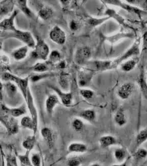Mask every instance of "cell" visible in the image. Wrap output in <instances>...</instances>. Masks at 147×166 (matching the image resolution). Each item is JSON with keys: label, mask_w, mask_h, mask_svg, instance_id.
I'll use <instances>...</instances> for the list:
<instances>
[{"label": "cell", "mask_w": 147, "mask_h": 166, "mask_svg": "<svg viewBox=\"0 0 147 166\" xmlns=\"http://www.w3.org/2000/svg\"><path fill=\"white\" fill-rule=\"evenodd\" d=\"M84 161V158L80 156H74L72 157L67 160L68 166H80L82 161Z\"/></svg>", "instance_id": "f35d334b"}, {"label": "cell", "mask_w": 147, "mask_h": 166, "mask_svg": "<svg viewBox=\"0 0 147 166\" xmlns=\"http://www.w3.org/2000/svg\"><path fill=\"white\" fill-rule=\"evenodd\" d=\"M3 87L5 88L8 96L11 99L14 98L18 93V86L11 81H8L3 84Z\"/></svg>", "instance_id": "4316f807"}, {"label": "cell", "mask_w": 147, "mask_h": 166, "mask_svg": "<svg viewBox=\"0 0 147 166\" xmlns=\"http://www.w3.org/2000/svg\"><path fill=\"white\" fill-rule=\"evenodd\" d=\"M34 72L37 73H44L49 70V65L46 63H37L32 68Z\"/></svg>", "instance_id": "d6a6232c"}, {"label": "cell", "mask_w": 147, "mask_h": 166, "mask_svg": "<svg viewBox=\"0 0 147 166\" xmlns=\"http://www.w3.org/2000/svg\"><path fill=\"white\" fill-rule=\"evenodd\" d=\"M143 39V49L145 50L147 49V32L144 34L142 37Z\"/></svg>", "instance_id": "681fc988"}, {"label": "cell", "mask_w": 147, "mask_h": 166, "mask_svg": "<svg viewBox=\"0 0 147 166\" xmlns=\"http://www.w3.org/2000/svg\"><path fill=\"white\" fill-rule=\"evenodd\" d=\"M49 87L57 94L59 99L61 100V103H62L64 106H70L72 103L73 96L72 94L71 93H64L63 91L61 90L59 88H58L57 86L54 85H49Z\"/></svg>", "instance_id": "30bf717a"}, {"label": "cell", "mask_w": 147, "mask_h": 166, "mask_svg": "<svg viewBox=\"0 0 147 166\" xmlns=\"http://www.w3.org/2000/svg\"><path fill=\"white\" fill-rule=\"evenodd\" d=\"M79 23H78L75 20H72V21L69 23V28L72 31H76L79 29Z\"/></svg>", "instance_id": "7dc6e473"}, {"label": "cell", "mask_w": 147, "mask_h": 166, "mask_svg": "<svg viewBox=\"0 0 147 166\" xmlns=\"http://www.w3.org/2000/svg\"><path fill=\"white\" fill-rule=\"evenodd\" d=\"M15 3L13 1H1L0 3V15L3 16L8 15L9 12H11L13 9Z\"/></svg>", "instance_id": "d6986e66"}, {"label": "cell", "mask_w": 147, "mask_h": 166, "mask_svg": "<svg viewBox=\"0 0 147 166\" xmlns=\"http://www.w3.org/2000/svg\"><path fill=\"white\" fill-rule=\"evenodd\" d=\"M138 84L143 96L145 97V99L147 100V81L146 79L145 70L143 69V67H142L141 70H140V73L138 78Z\"/></svg>", "instance_id": "e0dca14e"}, {"label": "cell", "mask_w": 147, "mask_h": 166, "mask_svg": "<svg viewBox=\"0 0 147 166\" xmlns=\"http://www.w3.org/2000/svg\"><path fill=\"white\" fill-rule=\"evenodd\" d=\"M50 40L58 45H64L66 41V34L59 26H54L49 33Z\"/></svg>", "instance_id": "52a82bcc"}, {"label": "cell", "mask_w": 147, "mask_h": 166, "mask_svg": "<svg viewBox=\"0 0 147 166\" xmlns=\"http://www.w3.org/2000/svg\"><path fill=\"white\" fill-rule=\"evenodd\" d=\"M72 126L73 129L76 132H81L84 128V124L82 121L78 118H75L73 120L72 122Z\"/></svg>", "instance_id": "60d3db41"}, {"label": "cell", "mask_w": 147, "mask_h": 166, "mask_svg": "<svg viewBox=\"0 0 147 166\" xmlns=\"http://www.w3.org/2000/svg\"><path fill=\"white\" fill-rule=\"evenodd\" d=\"M103 3H105V4H109L111 5H116L119 6L123 9L126 11H127L129 13H135L136 14L140 15L141 13H144L145 11H142V10L139 9L136 7L133 6L131 5L128 4L127 3H124L121 1H119V0H105V1H101Z\"/></svg>", "instance_id": "ba28073f"}, {"label": "cell", "mask_w": 147, "mask_h": 166, "mask_svg": "<svg viewBox=\"0 0 147 166\" xmlns=\"http://www.w3.org/2000/svg\"><path fill=\"white\" fill-rule=\"evenodd\" d=\"M126 162H125V163H123L121 164H119V165H113L112 166H126Z\"/></svg>", "instance_id": "f907efd6"}, {"label": "cell", "mask_w": 147, "mask_h": 166, "mask_svg": "<svg viewBox=\"0 0 147 166\" xmlns=\"http://www.w3.org/2000/svg\"><path fill=\"white\" fill-rule=\"evenodd\" d=\"M133 37L132 34L131 33H118L114 36H112L110 37H106L105 39L111 43H114L115 42L117 41L118 40H119L121 38H125V37H128V38H130V37Z\"/></svg>", "instance_id": "74e56055"}, {"label": "cell", "mask_w": 147, "mask_h": 166, "mask_svg": "<svg viewBox=\"0 0 147 166\" xmlns=\"http://www.w3.org/2000/svg\"><path fill=\"white\" fill-rule=\"evenodd\" d=\"M94 69L97 71H105L113 69L112 60H96L92 62Z\"/></svg>", "instance_id": "2e32d148"}, {"label": "cell", "mask_w": 147, "mask_h": 166, "mask_svg": "<svg viewBox=\"0 0 147 166\" xmlns=\"http://www.w3.org/2000/svg\"><path fill=\"white\" fill-rule=\"evenodd\" d=\"M2 79L3 80L7 81V82L11 81L13 83H15L19 88V89L21 90L24 99H25V101L27 102V93H28V91L29 90L28 78L22 79V78L13 75V74L9 73H3L2 74Z\"/></svg>", "instance_id": "277c9868"}, {"label": "cell", "mask_w": 147, "mask_h": 166, "mask_svg": "<svg viewBox=\"0 0 147 166\" xmlns=\"http://www.w3.org/2000/svg\"><path fill=\"white\" fill-rule=\"evenodd\" d=\"M139 61V58L137 57H133L131 59L126 60V62L121 65V70L124 72L128 73L134 69V68L137 65Z\"/></svg>", "instance_id": "cb8c5ba5"}, {"label": "cell", "mask_w": 147, "mask_h": 166, "mask_svg": "<svg viewBox=\"0 0 147 166\" xmlns=\"http://www.w3.org/2000/svg\"><path fill=\"white\" fill-rule=\"evenodd\" d=\"M105 15L109 17V18H113L119 23V24H121L125 27L127 26V25L126 24V23L125 21L124 18L119 14H118L114 9L107 8L105 11Z\"/></svg>", "instance_id": "ffe728a7"}, {"label": "cell", "mask_w": 147, "mask_h": 166, "mask_svg": "<svg viewBox=\"0 0 147 166\" xmlns=\"http://www.w3.org/2000/svg\"><path fill=\"white\" fill-rule=\"evenodd\" d=\"M26 103L27 104V107L29 109V111L31 114V118L34 121V123H35V126L36 129L37 130V123H38V120H37V110L35 106V104H34L33 99L31 93H30V89L28 91V93H27V100Z\"/></svg>", "instance_id": "4fadbf2b"}, {"label": "cell", "mask_w": 147, "mask_h": 166, "mask_svg": "<svg viewBox=\"0 0 147 166\" xmlns=\"http://www.w3.org/2000/svg\"><path fill=\"white\" fill-rule=\"evenodd\" d=\"M115 158L118 161H123L126 156V152L123 148H119L115 151Z\"/></svg>", "instance_id": "b9f144b4"}, {"label": "cell", "mask_w": 147, "mask_h": 166, "mask_svg": "<svg viewBox=\"0 0 147 166\" xmlns=\"http://www.w3.org/2000/svg\"><path fill=\"white\" fill-rule=\"evenodd\" d=\"M29 47L25 45L23 47H20V48L15 50L12 53V56L15 60L19 61V60H22L25 58L27 55V53H28Z\"/></svg>", "instance_id": "7402d4cb"}, {"label": "cell", "mask_w": 147, "mask_h": 166, "mask_svg": "<svg viewBox=\"0 0 147 166\" xmlns=\"http://www.w3.org/2000/svg\"><path fill=\"white\" fill-rule=\"evenodd\" d=\"M146 140H147V127L142 130L138 134L137 136H136V144L139 145L141 144H142L143 142H145Z\"/></svg>", "instance_id": "ab89813d"}, {"label": "cell", "mask_w": 147, "mask_h": 166, "mask_svg": "<svg viewBox=\"0 0 147 166\" xmlns=\"http://www.w3.org/2000/svg\"><path fill=\"white\" fill-rule=\"evenodd\" d=\"M115 122L119 126H123L126 124V115L125 114L124 109L123 108H119L115 116Z\"/></svg>", "instance_id": "484cf974"}, {"label": "cell", "mask_w": 147, "mask_h": 166, "mask_svg": "<svg viewBox=\"0 0 147 166\" xmlns=\"http://www.w3.org/2000/svg\"><path fill=\"white\" fill-rule=\"evenodd\" d=\"M17 3H18V5L20 10L27 17L32 19H35V13L32 11V10L27 5V1H26V0H19V1H17Z\"/></svg>", "instance_id": "ac0fdd59"}, {"label": "cell", "mask_w": 147, "mask_h": 166, "mask_svg": "<svg viewBox=\"0 0 147 166\" xmlns=\"http://www.w3.org/2000/svg\"><path fill=\"white\" fill-rule=\"evenodd\" d=\"M19 13V10H14L9 18L4 19L0 23V28L3 31H15L17 29L15 26L14 21Z\"/></svg>", "instance_id": "9c48e42d"}, {"label": "cell", "mask_w": 147, "mask_h": 166, "mask_svg": "<svg viewBox=\"0 0 147 166\" xmlns=\"http://www.w3.org/2000/svg\"><path fill=\"white\" fill-rule=\"evenodd\" d=\"M50 49L49 45L40 37L37 36V42L35 49L30 55L34 59L46 60L50 55Z\"/></svg>", "instance_id": "3957f363"}, {"label": "cell", "mask_w": 147, "mask_h": 166, "mask_svg": "<svg viewBox=\"0 0 147 166\" xmlns=\"http://www.w3.org/2000/svg\"><path fill=\"white\" fill-rule=\"evenodd\" d=\"M91 56V50L88 47L78 48L75 53L74 60L77 65H83L86 64Z\"/></svg>", "instance_id": "8992f818"}, {"label": "cell", "mask_w": 147, "mask_h": 166, "mask_svg": "<svg viewBox=\"0 0 147 166\" xmlns=\"http://www.w3.org/2000/svg\"><path fill=\"white\" fill-rule=\"evenodd\" d=\"M36 143V138L35 135H33L32 136L27 137L25 140L23 142L22 145L23 147L26 149L27 151H30L35 146Z\"/></svg>", "instance_id": "1f68e13d"}, {"label": "cell", "mask_w": 147, "mask_h": 166, "mask_svg": "<svg viewBox=\"0 0 147 166\" xmlns=\"http://www.w3.org/2000/svg\"><path fill=\"white\" fill-rule=\"evenodd\" d=\"M90 166H101V165L100 164H94L91 165Z\"/></svg>", "instance_id": "816d5d0a"}, {"label": "cell", "mask_w": 147, "mask_h": 166, "mask_svg": "<svg viewBox=\"0 0 147 166\" xmlns=\"http://www.w3.org/2000/svg\"><path fill=\"white\" fill-rule=\"evenodd\" d=\"M99 142H100L101 147L106 148L117 144V140L112 135H107L101 137L100 140H99Z\"/></svg>", "instance_id": "d4e9b609"}, {"label": "cell", "mask_w": 147, "mask_h": 166, "mask_svg": "<svg viewBox=\"0 0 147 166\" xmlns=\"http://www.w3.org/2000/svg\"><path fill=\"white\" fill-rule=\"evenodd\" d=\"M80 116L88 122H93L95 118V112L94 110L86 109L80 112Z\"/></svg>", "instance_id": "f546056e"}, {"label": "cell", "mask_w": 147, "mask_h": 166, "mask_svg": "<svg viewBox=\"0 0 147 166\" xmlns=\"http://www.w3.org/2000/svg\"><path fill=\"white\" fill-rule=\"evenodd\" d=\"M49 59V62L50 64L59 63L61 60V54L59 50H53L50 52Z\"/></svg>", "instance_id": "8d00e7d4"}, {"label": "cell", "mask_w": 147, "mask_h": 166, "mask_svg": "<svg viewBox=\"0 0 147 166\" xmlns=\"http://www.w3.org/2000/svg\"><path fill=\"white\" fill-rule=\"evenodd\" d=\"M2 39L15 38L21 41L23 43L26 44L30 48L35 49L36 42L34 39L32 34L29 31H21L17 29L15 31H3L1 34Z\"/></svg>", "instance_id": "6da1fadb"}, {"label": "cell", "mask_w": 147, "mask_h": 166, "mask_svg": "<svg viewBox=\"0 0 147 166\" xmlns=\"http://www.w3.org/2000/svg\"><path fill=\"white\" fill-rule=\"evenodd\" d=\"M30 161L33 166H40L41 164V159L40 156L37 154H34L30 158Z\"/></svg>", "instance_id": "f6af8a7d"}, {"label": "cell", "mask_w": 147, "mask_h": 166, "mask_svg": "<svg viewBox=\"0 0 147 166\" xmlns=\"http://www.w3.org/2000/svg\"><path fill=\"white\" fill-rule=\"evenodd\" d=\"M27 112L26 110V106L25 104H23L22 106L14 108H9V113L10 116H11L13 118H18L24 115Z\"/></svg>", "instance_id": "f1b7e54d"}, {"label": "cell", "mask_w": 147, "mask_h": 166, "mask_svg": "<svg viewBox=\"0 0 147 166\" xmlns=\"http://www.w3.org/2000/svg\"><path fill=\"white\" fill-rule=\"evenodd\" d=\"M57 67L59 69H61V70L64 69L66 67V61H64V60H60L59 63H58Z\"/></svg>", "instance_id": "c3c4849f"}, {"label": "cell", "mask_w": 147, "mask_h": 166, "mask_svg": "<svg viewBox=\"0 0 147 166\" xmlns=\"http://www.w3.org/2000/svg\"><path fill=\"white\" fill-rule=\"evenodd\" d=\"M109 19H110L109 17H105V18H92V17H90L87 20L88 24L92 27V28H95V27H97L101 25L102 23H105L106 21H107Z\"/></svg>", "instance_id": "4dcf8cb0"}, {"label": "cell", "mask_w": 147, "mask_h": 166, "mask_svg": "<svg viewBox=\"0 0 147 166\" xmlns=\"http://www.w3.org/2000/svg\"><path fill=\"white\" fill-rule=\"evenodd\" d=\"M59 83L64 90H66L69 86V75L65 73H62L59 76Z\"/></svg>", "instance_id": "e575fe53"}, {"label": "cell", "mask_w": 147, "mask_h": 166, "mask_svg": "<svg viewBox=\"0 0 147 166\" xmlns=\"http://www.w3.org/2000/svg\"><path fill=\"white\" fill-rule=\"evenodd\" d=\"M55 75V73H38L37 74H33L30 77V80L31 82L35 83L41 79H46V78H49L50 76H54Z\"/></svg>", "instance_id": "d590c367"}, {"label": "cell", "mask_w": 147, "mask_h": 166, "mask_svg": "<svg viewBox=\"0 0 147 166\" xmlns=\"http://www.w3.org/2000/svg\"><path fill=\"white\" fill-rule=\"evenodd\" d=\"M9 108L5 105L2 104L1 106V122L6 128L8 132L10 135L18 134L19 130L18 122L15 118L10 116L9 113Z\"/></svg>", "instance_id": "7a4b0ae2"}, {"label": "cell", "mask_w": 147, "mask_h": 166, "mask_svg": "<svg viewBox=\"0 0 147 166\" xmlns=\"http://www.w3.org/2000/svg\"><path fill=\"white\" fill-rule=\"evenodd\" d=\"M59 103V98L55 94H51L48 96L45 102V107L47 113L52 115L54 108Z\"/></svg>", "instance_id": "5bb4252c"}, {"label": "cell", "mask_w": 147, "mask_h": 166, "mask_svg": "<svg viewBox=\"0 0 147 166\" xmlns=\"http://www.w3.org/2000/svg\"><path fill=\"white\" fill-rule=\"evenodd\" d=\"M140 41L139 40L136 41L133 43V45L131 48L129 49L126 51L121 56H120L118 58L115 59L114 60H112V68L113 69H115V68L117 67L120 63L123 62V60L128 59L129 58L133 56H137L139 55L140 53Z\"/></svg>", "instance_id": "5b68a950"}, {"label": "cell", "mask_w": 147, "mask_h": 166, "mask_svg": "<svg viewBox=\"0 0 147 166\" xmlns=\"http://www.w3.org/2000/svg\"><path fill=\"white\" fill-rule=\"evenodd\" d=\"M21 126L24 128H27V129L33 130L34 134H35L37 132V129L35 126V123L31 117L29 116H24L22 118L21 120Z\"/></svg>", "instance_id": "83f0119b"}, {"label": "cell", "mask_w": 147, "mask_h": 166, "mask_svg": "<svg viewBox=\"0 0 147 166\" xmlns=\"http://www.w3.org/2000/svg\"><path fill=\"white\" fill-rule=\"evenodd\" d=\"M68 150L69 152H72V153H85L88 151V148L86 145L84 144L74 142L69 145Z\"/></svg>", "instance_id": "44dd1931"}, {"label": "cell", "mask_w": 147, "mask_h": 166, "mask_svg": "<svg viewBox=\"0 0 147 166\" xmlns=\"http://www.w3.org/2000/svg\"><path fill=\"white\" fill-rule=\"evenodd\" d=\"M19 159L20 161H21V164L28 165V166H33L31 164V161L29 156V151H27V154L25 155H19Z\"/></svg>", "instance_id": "7bdbcfd3"}, {"label": "cell", "mask_w": 147, "mask_h": 166, "mask_svg": "<svg viewBox=\"0 0 147 166\" xmlns=\"http://www.w3.org/2000/svg\"><path fill=\"white\" fill-rule=\"evenodd\" d=\"M147 151L145 149H139V150L136 152L135 156L138 159H143L146 157Z\"/></svg>", "instance_id": "bcb514c9"}, {"label": "cell", "mask_w": 147, "mask_h": 166, "mask_svg": "<svg viewBox=\"0 0 147 166\" xmlns=\"http://www.w3.org/2000/svg\"><path fill=\"white\" fill-rule=\"evenodd\" d=\"M94 75L93 71H81L78 74V85L80 87H87L90 83Z\"/></svg>", "instance_id": "7c38bea8"}, {"label": "cell", "mask_w": 147, "mask_h": 166, "mask_svg": "<svg viewBox=\"0 0 147 166\" xmlns=\"http://www.w3.org/2000/svg\"><path fill=\"white\" fill-rule=\"evenodd\" d=\"M21 166H28V165H23V164H21Z\"/></svg>", "instance_id": "f5cc1de1"}, {"label": "cell", "mask_w": 147, "mask_h": 166, "mask_svg": "<svg viewBox=\"0 0 147 166\" xmlns=\"http://www.w3.org/2000/svg\"><path fill=\"white\" fill-rule=\"evenodd\" d=\"M129 5L142 9L143 11H147V0H126L125 1Z\"/></svg>", "instance_id": "836d02e7"}, {"label": "cell", "mask_w": 147, "mask_h": 166, "mask_svg": "<svg viewBox=\"0 0 147 166\" xmlns=\"http://www.w3.org/2000/svg\"><path fill=\"white\" fill-rule=\"evenodd\" d=\"M53 9L50 8L49 6L44 5L40 8L38 12V15L40 19H42L44 21H46L52 18L53 15Z\"/></svg>", "instance_id": "603a6c76"}, {"label": "cell", "mask_w": 147, "mask_h": 166, "mask_svg": "<svg viewBox=\"0 0 147 166\" xmlns=\"http://www.w3.org/2000/svg\"><path fill=\"white\" fill-rule=\"evenodd\" d=\"M135 89V85L132 83H126L119 88L117 90L118 96L123 100L127 99L131 95Z\"/></svg>", "instance_id": "8fae6325"}, {"label": "cell", "mask_w": 147, "mask_h": 166, "mask_svg": "<svg viewBox=\"0 0 147 166\" xmlns=\"http://www.w3.org/2000/svg\"><path fill=\"white\" fill-rule=\"evenodd\" d=\"M80 95L82 96L84 99L86 100L91 99L94 96V91L90 89H81L80 91Z\"/></svg>", "instance_id": "ee69618b"}, {"label": "cell", "mask_w": 147, "mask_h": 166, "mask_svg": "<svg viewBox=\"0 0 147 166\" xmlns=\"http://www.w3.org/2000/svg\"><path fill=\"white\" fill-rule=\"evenodd\" d=\"M42 137L49 148H53L54 143V135L53 130L49 128L44 127L40 130Z\"/></svg>", "instance_id": "9a60e30c"}]
</instances>
